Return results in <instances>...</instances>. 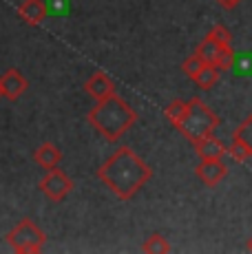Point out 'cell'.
<instances>
[{"instance_id": "52a82bcc", "label": "cell", "mask_w": 252, "mask_h": 254, "mask_svg": "<svg viewBox=\"0 0 252 254\" xmlns=\"http://www.w3.org/2000/svg\"><path fill=\"white\" fill-rule=\"evenodd\" d=\"M228 155L235 162H246L252 157V115H248L237 130L232 133V141L228 146Z\"/></svg>"}, {"instance_id": "6da1fadb", "label": "cell", "mask_w": 252, "mask_h": 254, "mask_svg": "<svg viewBox=\"0 0 252 254\" xmlns=\"http://www.w3.org/2000/svg\"><path fill=\"white\" fill-rule=\"evenodd\" d=\"M98 179L122 201H130L153 177V168L130 146H120L98 168Z\"/></svg>"}, {"instance_id": "44dd1931", "label": "cell", "mask_w": 252, "mask_h": 254, "mask_svg": "<svg viewBox=\"0 0 252 254\" xmlns=\"http://www.w3.org/2000/svg\"><path fill=\"white\" fill-rule=\"evenodd\" d=\"M246 250H248V252H252V237L248 239V241H246Z\"/></svg>"}, {"instance_id": "8fae6325", "label": "cell", "mask_w": 252, "mask_h": 254, "mask_svg": "<svg viewBox=\"0 0 252 254\" xmlns=\"http://www.w3.org/2000/svg\"><path fill=\"white\" fill-rule=\"evenodd\" d=\"M192 146H195V153L199 159H224L228 155V148L224 146V141L217 139L215 135L197 139Z\"/></svg>"}, {"instance_id": "ffe728a7", "label": "cell", "mask_w": 252, "mask_h": 254, "mask_svg": "<svg viewBox=\"0 0 252 254\" xmlns=\"http://www.w3.org/2000/svg\"><path fill=\"white\" fill-rule=\"evenodd\" d=\"M217 2H219L224 9H232V7H237L241 0H217Z\"/></svg>"}, {"instance_id": "5b68a950", "label": "cell", "mask_w": 252, "mask_h": 254, "mask_svg": "<svg viewBox=\"0 0 252 254\" xmlns=\"http://www.w3.org/2000/svg\"><path fill=\"white\" fill-rule=\"evenodd\" d=\"M197 56L201 58L206 64L215 66L219 71H230L235 66V51H232V45H221V42H215L210 38H203V40L197 45Z\"/></svg>"}, {"instance_id": "5bb4252c", "label": "cell", "mask_w": 252, "mask_h": 254, "mask_svg": "<svg viewBox=\"0 0 252 254\" xmlns=\"http://www.w3.org/2000/svg\"><path fill=\"white\" fill-rule=\"evenodd\" d=\"M171 250L173 248H171V243H168V239L159 232H153L151 237L142 243V252H146V254H168Z\"/></svg>"}, {"instance_id": "277c9868", "label": "cell", "mask_w": 252, "mask_h": 254, "mask_svg": "<svg viewBox=\"0 0 252 254\" xmlns=\"http://www.w3.org/2000/svg\"><path fill=\"white\" fill-rule=\"evenodd\" d=\"M4 241L18 254H38L45 248L47 234L42 232L31 219H22V221H18L16 226L7 232Z\"/></svg>"}, {"instance_id": "9c48e42d", "label": "cell", "mask_w": 252, "mask_h": 254, "mask_svg": "<svg viewBox=\"0 0 252 254\" xmlns=\"http://www.w3.org/2000/svg\"><path fill=\"white\" fill-rule=\"evenodd\" d=\"M84 93L89 97H93L95 102H100V100H104V97L118 93V86L111 80V75H106L104 71H95L93 75L84 82Z\"/></svg>"}, {"instance_id": "7402d4cb", "label": "cell", "mask_w": 252, "mask_h": 254, "mask_svg": "<svg viewBox=\"0 0 252 254\" xmlns=\"http://www.w3.org/2000/svg\"><path fill=\"white\" fill-rule=\"evenodd\" d=\"M4 97V93H2V84H0V100H2Z\"/></svg>"}, {"instance_id": "30bf717a", "label": "cell", "mask_w": 252, "mask_h": 254, "mask_svg": "<svg viewBox=\"0 0 252 254\" xmlns=\"http://www.w3.org/2000/svg\"><path fill=\"white\" fill-rule=\"evenodd\" d=\"M0 84H2V93L9 102H16L25 95V91L29 89V80L22 75L18 69H7L0 75Z\"/></svg>"}, {"instance_id": "9a60e30c", "label": "cell", "mask_w": 252, "mask_h": 254, "mask_svg": "<svg viewBox=\"0 0 252 254\" xmlns=\"http://www.w3.org/2000/svg\"><path fill=\"white\" fill-rule=\"evenodd\" d=\"M192 82H195L201 91H210L212 86L219 82V69H215V66H210V64H203V69L192 77Z\"/></svg>"}, {"instance_id": "ba28073f", "label": "cell", "mask_w": 252, "mask_h": 254, "mask_svg": "<svg viewBox=\"0 0 252 254\" xmlns=\"http://www.w3.org/2000/svg\"><path fill=\"white\" fill-rule=\"evenodd\" d=\"M195 175L203 186L215 188L228 177V166L224 159H201L195 168Z\"/></svg>"}, {"instance_id": "4fadbf2b", "label": "cell", "mask_w": 252, "mask_h": 254, "mask_svg": "<svg viewBox=\"0 0 252 254\" xmlns=\"http://www.w3.org/2000/svg\"><path fill=\"white\" fill-rule=\"evenodd\" d=\"M33 162L45 170L56 168V166L62 162V150L58 148L56 144H51V141H45V144H40L33 150Z\"/></svg>"}, {"instance_id": "8992f818", "label": "cell", "mask_w": 252, "mask_h": 254, "mask_svg": "<svg viewBox=\"0 0 252 254\" xmlns=\"http://www.w3.org/2000/svg\"><path fill=\"white\" fill-rule=\"evenodd\" d=\"M38 188L42 190V194H45L49 201L53 203H62L66 197H69V192L73 190V182H71V177L64 173L62 168H49L45 173V177L40 179V184H38Z\"/></svg>"}, {"instance_id": "2e32d148", "label": "cell", "mask_w": 252, "mask_h": 254, "mask_svg": "<svg viewBox=\"0 0 252 254\" xmlns=\"http://www.w3.org/2000/svg\"><path fill=\"white\" fill-rule=\"evenodd\" d=\"M188 113V102H184V100H173L171 104L166 106V111H164V115H166V120L171 122L173 126H177L184 122V117H186Z\"/></svg>"}, {"instance_id": "7a4b0ae2", "label": "cell", "mask_w": 252, "mask_h": 254, "mask_svg": "<svg viewBox=\"0 0 252 254\" xmlns=\"http://www.w3.org/2000/svg\"><path fill=\"white\" fill-rule=\"evenodd\" d=\"M86 122L98 130L102 139L113 144V141L122 139V135L137 122V113L124 97L113 93V95L95 102V106L86 115Z\"/></svg>"}, {"instance_id": "e0dca14e", "label": "cell", "mask_w": 252, "mask_h": 254, "mask_svg": "<svg viewBox=\"0 0 252 254\" xmlns=\"http://www.w3.org/2000/svg\"><path fill=\"white\" fill-rule=\"evenodd\" d=\"M203 64H206V62H203L201 58L197 56V53H192L190 58H186V60L182 62V71L186 73V75H188V77H190V80H192V77H195L197 73H199V71L203 69Z\"/></svg>"}, {"instance_id": "3957f363", "label": "cell", "mask_w": 252, "mask_h": 254, "mask_svg": "<svg viewBox=\"0 0 252 254\" xmlns=\"http://www.w3.org/2000/svg\"><path fill=\"white\" fill-rule=\"evenodd\" d=\"M217 126H219V115L206 102H201L199 97H192V100H188V113L182 124L177 126V130L190 144H195L197 139L215 135Z\"/></svg>"}, {"instance_id": "7c38bea8", "label": "cell", "mask_w": 252, "mask_h": 254, "mask_svg": "<svg viewBox=\"0 0 252 254\" xmlns=\"http://www.w3.org/2000/svg\"><path fill=\"white\" fill-rule=\"evenodd\" d=\"M18 16L22 18L27 24H42L45 18L49 16V9L42 0H22L20 7H18Z\"/></svg>"}, {"instance_id": "ac0fdd59", "label": "cell", "mask_w": 252, "mask_h": 254, "mask_svg": "<svg viewBox=\"0 0 252 254\" xmlns=\"http://www.w3.org/2000/svg\"><path fill=\"white\" fill-rule=\"evenodd\" d=\"M206 38H210V40H215V42H221V45H230L232 42V33L228 31V27L221 22L215 24V27L206 33Z\"/></svg>"}, {"instance_id": "d6986e66", "label": "cell", "mask_w": 252, "mask_h": 254, "mask_svg": "<svg viewBox=\"0 0 252 254\" xmlns=\"http://www.w3.org/2000/svg\"><path fill=\"white\" fill-rule=\"evenodd\" d=\"M45 4L51 16H66L69 13V0H47Z\"/></svg>"}]
</instances>
